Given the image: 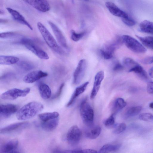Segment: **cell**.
I'll return each instance as SVG.
<instances>
[{"instance_id":"7bdbcfd3","label":"cell","mask_w":153,"mask_h":153,"mask_svg":"<svg viewBox=\"0 0 153 153\" xmlns=\"http://www.w3.org/2000/svg\"><path fill=\"white\" fill-rule=\"evenodd\" d=\"M149 75L151 77L153 78V66L149 71Z\"/></svg>"},{"instance_id":"e575fe53","label":"cell","mask_w":153,"mask_h":153,"mask_svg":"<svg viewBox=\"0 0 153 153\" xmlns=\"http://www.w3.org/2000/svg\"><path fill=\"white\" fill-rule=\"evenodd\" d=\"M114 115L113 114L105 120L104 124L106 126H110L114 124L115 122Z\"/></svg>"},{"instance_id":"cb8c5ba5","label":"cell","mask_w":153,"mask_h":153,"mask_svg":"<svg viewBox=\"0 0 153 153\" xmlns=\"http://www.w3.org/2000/svg\"><path fill=\"white\" fill-rule=\"evenodd\" d=\"M121 145L119 144H108L103 145L99 150L98 152L106 153L116 151L120 147Z\"/></svg>"},{"instance_id":"ba28073f","label":"cell","mask_w":153,"mask_h":153,"mask_svg":"<svg viewBox=\"0 0 153 153\" xmlns=\"http://www.w3.org/2000/svg\"><path fill=\"white\" fill-rule=\"evenodd\" d=\"M81 131L76 125L72 126L68 130L66 135V139L68 142L72 145L77 144L81 138Z\"/></svg>"},{"instance_id":"ffe728a7","label":"cell","mask_w":153,"mask_h":153,"mask_svg":"<svg viewBox=\"0 0 153 153\" xmlns=\"http://www.w3.org/2000/svg\"><path fill=\"white\" fill-rule=\"evenodd\" d=\"M39 94L41 97L44 99H49L51 95V91L50 87L46 84L40 83L39 86Z\"/></svg>"},{"instance_id":"8fae6325","label":"cell","mask_w":153,"mask_h":153,"mask_svg":"<svg viewBox=\"0 0 153 153\" xmlns=\"http://www.w3.org/2000/svg\"><path fill=\"white\" fill-rule=\"evenodd\" d=\"M48 75L47 73L41 70L31 71L26 74L23 78V81L26 83H33L42 78Z\"/></svg>"},{"instance_id":"f1b7e54d","label":"cell","mask_w":153,"mask_h":153,"mask_svg":"<svg viewBox=\"0 0 153 153\" xmlns=\"http://www.w3.org/2000/svg\"><path fill=\"white\" fill-rule=\"evenodd\" d=\"M126 103L124 100L121 98H118L115 100L114 107L113 111V114H115L120 110L123 108L126 105Z\"/></svg>"},{"instance_id":"4316f807","label":"cell","mask_w":153,"mask_h":153,"mask_svg":"<svg viewBox=\"0 0 153 153\" xmlns=\"http://www.w3.org/2000/svg\"><path fill=\"white\" fill-rule=\"evenodd\" d=\"M143 45L147 48L153 50V37L147 36L141 37L136 35Z\"/></svg>"},{"instance_id":"d590c367","label":"cell","mask_w":153,"mask_h":153,"mask_svg":"<svg viewBox=\"0 0 153 153\" xmlns=\"http://www.w3.org/2000/svg\"><path fill=\"white\" fill-rule=\"evenodd\" d=\"M122 19L123 22L126 25L128 26H132L135 25L136 24V21L129 17Z\"/></svg>"},{"instance_id":"f546056e","label":"cell","mask_w":153,"mask_h":153,"mask_svg":"<svg viewBox=\"0 0 153 153\" xmlns=\"http://www.w3.org/2000/svg\"><path fill=\"white\" fill-rule=\"evenodd\" d=\"M142 107L140 106H133L129 108L126 114V116L127 117H129L135 116L141 111Z\"/></svg>"},{"instance_id":"9c48e42d","label":"cell","mask_w":153,"mask_h":153,"mask_svg":"<svg viewBox=\"0 0 153 153\" xmlns=\"http://www.w3.org/2000/svg\"><path fill=\"white\" fill-rule=\"evenodd\" d=\"M87 68V62L85 59L79 61L73 74V82L75 85L79 84L84 77Z\"/></svg>"},{"instance_id":"8992f818","label":"cell","mask_w":153,"mask_h":153,"mask_svg":"<svg viewBox=\"0 0 153 153\" xmlns=\"http://www.w3.org/2000/svg\"><path fill=\"white\" fill-rule=\"evenodd\" d=\"M30 88H27L24 89L14 88L9 90L3 93L0 96L4 100H13L19 97H25L29 93Z\"/></svg>"},{"instance_id":"1f68e13d","label":"cell","mask_w":153,"mask_h":153,"mask_svg":"<svg viewBox=\"0 0 153 153\" xmlns=\"http://www.w3.org/2000/svg\"><path fill=\"white\" fill-rule=\"evenodd\" d=\"M85 34V32L77 33L74 30H72L71 31V38L73 41L77 42L84 36Z\"/></svg>"},{"instance_id":"f35d334b","label":"cell","mask_w":153,"mask_h":153,"mask_svg":"<svg viewBox=\"0 0 153 153\" xmlns=\"http://www.w3.org/2000/svg\"><path fill=\"white\" fill-rule=\"evenodd\" d=\"M141 62L145 64H150L153 63V56L146 57L141 60Z\"/></svg>"},{"instance_id":"83f0119b","label":"cell","mask_w":153,"mask_h":153,"mask_svg":"<svg viewBox=\"0 0 153 153\" xmlns=\"http://www.w3.org/2000/svg\"><path fill=\"white\" fill-rule=\"evenodd\" d=\"M26 123V122H19L9 125L1 128L0 129V133H4L12 131L18 129Z\"/></svg>"},{"instance_id":"30bf717a","label":"cell","mask_w":153,"mask_h":153,"mask_svg":"<svg viewBox=\"0 0 153 153\" xmlns=\"http://www.w3.org/2000/svg\"><path fill=\"white\" fill-rule=\"evenodd\" d=\"M38 11L46 12L50 10V6L47 0H23Z\"/></svg>"},{"instance_id":"9a60e30c","label":"cell","mask_w":153,"mask_h":153,"mask_svg":"<svg viewBox=\"0 0 153 153\" xmlns=\"http://www.w3.org/2000/svg\"><path fill=\"white\" fill-rule=\"evenodd\" d=\"M17 109V106L14 104H0V117L4 118L9 117L15 113Z\"/></svg>"},{"instance_id":"44dd1931","label":"cell","mask_w":153,"mask_h":153,"mask_svg":"<svg viewBox=\"0 0 153 153\" xmlns=\"http://www.w3.org/2000/svg\"><path fill=\"white\" fill-rule=\"evenodd\" d=\"M142 32L153 34V22L147 20L142 21L139 26Z\"/></svg>"},{"instance_id":"74e56055","label":"cell","mask_w":153,"mask_h":153,"mask_svg":"<svg viewBox=\"0 0 153 153\" xmlns=\"http://www.w3.org/2000/svg\"><path fill=\"white\" fill-rule=\"evenodd\" d=\"M124 66L119 62H116L114 65L113 70L115 71H121L123 68Z\"/></svg>"},{"instance_id":"3957f363","label":"cell","mask_w":153,"mask_h":153,"mask_svg":"<svg viewBox=\"0 0 153 153\" xmlns=\"http://www.w3.org/2000/svg\"><path fill=\"white\" fill-rule=\"evenodd\" d=\"M79 110L83 122L88 126H91L94 120V111L86 100H84L81 102Z\"/></svg>"},{"instance_id":"7a4b0ae2","label":"cell","mask_w":153,"mask_h":153,"mask_svg":"<svg viewBox=\"0 0 153 153\" xmlns=\"http://www.w3.org/2000/svg\"><path fill=\"white\" fill-rule=\"evenodd\" d=\"M37 27L47 45L56 53L62 54L64 51L58 44L56 40L46 27L41 22H38Z\"/></svg>"},{"instance_id":"e0dca14e","label":"cell","mask_w":153,"mask_h":153,"mask_svg":"<svg viewBox=\"0 0 153 153\" xmlns=\"http://www.w3.org/2000/svg\"><path fill=\"white\" fill-rule=\"evenodd\" d=\"M18 143L16 139H13L6 142L1 146V152L3 153L16 152L15 151L18 146Z\"/></svg>"},{"instance_id":"277c9868","label":"cell","mask_w":153,"mask_h":153,"mask_svg":"<svg viewBox=\"0 0 153 153\" xmlns=\"http://www.w3.org/2000/svg\"><path fill=\"white\" fill-rule=\"evenodd\" d=\"M122 38L127 47L133 52L143 53L146 51L145 48L135 38L127 35H123Z\"/></svg>"},{"instance_id":"603a6c76","label":"cell","mask_w":153,"mask_h":153,"mask_svg":"<svg viewBox=\"0 0 153 153\" xmlns=\"http://www.w3.org/2000/svg\"><path fill=\"white\" fill-rule=\"evenodd\" d=\"M101 131V127L96 126L92 127L86 133V136L88 138L94 139L97 138L100 135Z\"/></svg>"},{"instance_id":"b9f144b4","label":"cell","mask_w":153,"mask_h":153,"mask_svg":"<svg viewBox=\"0 0 153 153\" xmlns=\"http://www.w3.org/2000/svg\"><path fill=\"white\" fill-rule=\"evenodd\" d=\"M97 152L95 150L89 149H85L81 150V153H96Z\"/></svg>"},{"instance_id":"2e32d148","label":"cell","mask_w":153,"mask_h":153,"mask_svg":"<svg viewBox=\"0 0 153 153\" xmlns=\"http://www.w3.org/2000/svg\"><path fill=\"white\" fill-rule=\"evenodd\" d=\"M6 9L14 20L21 24L27 26L30 30H33L30 24L19 12L10 7H7Z\"/></svg>"},{"instance_id":"6da1fadb","label":"cell","mask_w":153,"mask_h":153,"mask_svg":"<svg viewBox=\"0 0 153 153\" xmlns=\"http://www.w3.org/2000/svg\"><path fill=\"white\" fill-rule=\"evenodd\" d=\"M43 105L40 102L33 101L28 103L21 108L16 115L19 120H25L31 118L43 109Z\"/></svg>"},{"instance_id":"60d3db41","label":"cell","mask_w":153,"mask_h":153,"mask_svg":"<svg viewBox=\"0 0 153 153\" xmlns=\"http://www.w3.org/2000/svg\"><path fill=\"white\" fill-rule=\"evenodd\" d=\"M64 86V84L62 83L61 85L60 86L59 89L58 90V92L56 93L52 97V99L56 98L58 97H59L61 94L62 91V89L63 88Z\"/></svg>"},{"instance_id":"52a82bcc","label":"cell","mask_w":153,"mask_h":153,"mask_svg":"<svg viewBox=\"0 0 153 153\" xmlns=\"http://www.w3.org/2000/svg\"><path fill=\"white\" fill-rule=\"evenodd\" d=\"M123 42L122 37L117 38L115 40L106 45L100 50L101 56L105 59H111L113 57V53L119 44Z\"/></svg>"},{"instance_id":"5bb4252c","label":"cell","mask_w":153,"mask_h":153,"mask_svg":"<svg viewBox=\"0 0 153 153\" xmlns=\"http://www.w3.org/2000/svg\"><path fill=\"white\" fill-rule=\"evenodd\" d=\"M106 7L110 12L115 16L122 18L129 17L125 12L119 8L114 3L111 1H107L105 3Z\"/></svg>"},{"instance_id":"7402d4cb","label":"cell","mask_w":153,"mask_h":153,"mask_svg":"<svg viewBox=\"0 0 153 153\" xmlns=\"http://www.w3.org/2000/svg\"><path fill=\"white\" fill-rule=\"evenodd\" d=\"M19 60V58L16 56L6 55L0 56V65H13L17 63Z\"/></svg>"},{"instance_id":"484cf974","label":"cell","mask_w":153,"mask_h":153,"mask_svg":"<svg viewBox=\"0 0 153 153\" xmlns=\"http://www.w3.org/2000/svg\"><path fill=\"white\" fill-rule=\"evenodd\" d=\"M59 113L56 111L46 112L39 114L38 117L42 121H45L52 119L58 117Z\"/></svg>"},{"instance_id":"f6af8a7d","label":"cell","mask_w":153,"mask_h":153,"mask_svg":"<svg viewBox=\"0 0 153 153\" xmlns=\"http://www.w3.org/2000/svg\"><path fill=\"white\" fill-rule=\"evenodd\" d=\"M84 0L85 1H88L89 0Z\"/></svg>"},{"instance_id":"ac0fdd59","label":"cell","mask_w":153,"mask_h":153,"mask_svg":"<svg viewBox=\"0 0 153 153\" xmlns=\"http://www.w3.org/2000/svg\"><path fill=\"white\" fill-rule=\"evenodd\" d=\"M89 82H86L76 88L67 105V107L72 105L77 97L84 92Z\"/></svg>"},{"instance_id":"d6a6232c","label":"cell","mask_w":153,"mask_h":153,"mask_svg":"<svg viewBox=\"0 0 153 153\" xmlns=\"http://www.w3.org/2000/svg\"><path fill=\"white\" fill-rule=\"evenodd\" d=\"M126 125L124 123L117 124L115 127L114 133L115 134H119L124 131L126 129Z\"/></svg>"},{"instance_id":"d6986e66","label":"cell","mask_w":153,"mask_h":153,"mask_svg":"<svg viewBox=\"0 0 153 153\" xmlns=\"http://www.w3.org/2000/svg\"><path fill=\"white\" fill-rule=\"evenodd\" d=\"M59 123L58 117L42 121L41 124L42 128L45 131H50L55 129L58 125Z\"/></svg>"},{"instance_id":"ee69618b","label":"cell","mask_w":153,"mask_h":153,"mask_svg":"<svg viewBox=\"0 0 153 153\" xmlns=\"http://www.w3.org/2000/svg\"><path fill=\"white\" fill-rule=\"evenodd\" d=\"M149 107L153 109V102H151L149 104Z\"/></svg>"},{"instance_id":"ab89813d","label":"cell","mask_w":153,"mask_h":153,"mask_svg":"<svg viewBox=\"0 0 153 153\" xmlns=\"http://www.w3.org/2000/svg\"><path fill=\"white\" fill-rule=\"evenodd\" d=\"M146 90L149 94H153V81H149L148 83Z\"/></svg>"},{"instance_id":"d4e9b609","label":"cell","mask_w":153,"mask_h":153,"mask_svg":"<svg viewBox=\"0 0 153 153\" xmlns=\"http://www.w3.org/2000/svg\"><path fill=\"white\" fill-rule=\"evenodd\" d=\"M128 71L129 72H134L135 73L143 79H146L147 78L146 72L143 68L138 63L129 69Z\"/></svg>"},{"instance_id":"836d02e7","label":"cell","mask_w":153,"mask_h":153,"mask_svg":"<svg viewBox=\"0 0 153 153\" xmlns=\"http://www.w3.org/2000/svg\"><path fill=\"white\" fill-rule=\"evenodd\" d=\"M139 118L140 120L143 121H148L153 119V115L149 113H143L139 115Z\"/></svg>"},{"instance_id":"4dcf8cb0","label":"cell","mask_w":153,"mask_h":153,"mask_svg":"<svg viewBox=\"0 0 153 153\" xmlns=\"http://www.w3.org/2000/svg\"><path fill=\"white\" fill-rule=\"evenodd\" d=\"M122 62L124 67L128 68L129 70L138 64L132 59L128 57L123 59Z\"/></svg>"},{"instance_id":"8d00e7d4","label":"cell","mask_w":153,"mask_h":153,"mask_svg":"<svg viewBox=\"0 0 153 153\" xmlns=\"http://www.w3.org/2000/svg\"><path fill=\"white\" fill-rule=\"evenodd\" d=\"M16 33L13 32H9L1 33L0 37L2 38H5L10 37L15 35Z\"/></svg>"},{"instance_id":"5b68a950","label":"cell","mask_w":153,"mask_h":153,"mask_svg":"<svg viewBox=\"0 0 153 153\" xmlns=\"http://www.w3.org/2000/svg\"><path fill=\"white\" fill-rule=\"evenodd\" d=\"M21 42L27 49L40 59L45 60L49 59L48 54L38 47L31 40L23 38L21 40Z\"/></svg>"},{"instance_id":"7c38bea8","label":"cell","mask_w":153,"mask_h":153,"mask_svg":"<svg viewBox=\"0 0 153 153\" xmlns=\"http://www.w3.org/2000/svg\"><path fill=\"white\" fill-rule=\"evenodd\" d=\"M48 23L59 44L63 48H67L68 45L66 39L60 29L51 22L48 21Z\"/></svg>"},{"instance_id":"4fadbf2b","label":"cell","mask_w":153,"mask_h":153,"mask_svg":"<svg viewBox=\"0 0 153 153\" xmlns=\"http://www.w3.org/2000/svg\"><path fill=\"white\" fill-rule=\"evenodd\" d=\"M104 76V72L102 71L98 72L95 75L93 88L90 95V98L91 99H94L96 96Z\"/></svg>"}]
</instances>
